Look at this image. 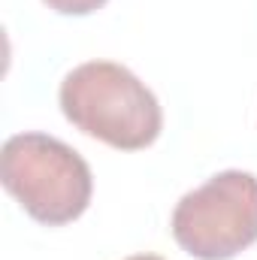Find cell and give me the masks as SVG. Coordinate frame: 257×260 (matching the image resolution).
<instances>
[{
    "mask_svg": "<svg viewBox=\"0 0 257 260\" xmlns=\"http://www.w3.org/2000/svg\"><path fill=\"white\" fill-rule=\"evenodd\" d=\"M0 179L30 218L49 227L76 221L94 191L85 157L49 133L9 136L0 151Z\"/></svg>",
    "mask_w": 257,
    "mask_h": 260,
    "instance_id": "obj_2",
    "label": "cell"
},
{
    "mask_svg": "<svg viewBox=\"0 0 257 260\" xmlns=\"http://www.w3.org/2000/svg\"><path fill=\"white\" fill-rule=\"evenodd\" d=\"M58 100L73 127L112 148L136 151L160 136L164 112L157 97L121 64H79L64 76Z\"/></svg>",
    "mask_w": 257,
    "mask_h": 260,
    "instance_id": "obj_1",
    "label": "cell"
},
{
    "mask_svg": "<svg viewBox=\"0 0 257 260\" xmlns=\"http://www.w3.org/2000/svg\"><path fill=\"white\" fill-rule=\"evenodd\" d=\"M49 9L64 12V15H88L94 9H100L106 0H43Z\"/></svg>",
    "mask_w": 257,
    "mask_h": 260,
    "instance_id": "obj_4",
    "label": "cell"
},
{
    "mask_svg": "<svg viewBox=\"0 0 257 260\" xmlns=\"http://www.w3.org/2000/svg\"><path fill=\"white\" fill-rule=\"evenodd\" d=\"M124 260H164V257H157V254H133V257H124Z\"/></svg>",
    "mask_w": 257,
    "mask_h": 260,
    "instance_id": "obj_5",
    "label": "cell"
},
{
    "mask_svg": "<svg viewBox=\"0 0 257 260\" xmlns=\"http://www.w3.org/2000/svg\"><path fill=\"white\" fill-rule=\"evenodd\" d=\"M173 236L197 260H230L257 242V176L224 170L179 200Z\"/></svg>",
    "mask_w": 257,
    "mask_h": 260,
    "instance_id": "obj_3",
    "label": "cell"
}]
</instances>
